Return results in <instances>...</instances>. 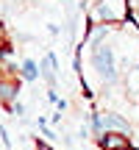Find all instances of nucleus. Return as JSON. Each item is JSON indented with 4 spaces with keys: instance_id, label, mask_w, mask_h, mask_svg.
Listing matches in <instances>:
<instances>
[{
    "instance_id": "1",
    "label": "nucleus",
    "mask_w": 139,
    "mask_h": 150,
    "mask_svg": "<svg viewBox=\"0 0 139 150\" xmlns=\"http://www.w3.org/2000/svg\"><path fill=\"white\" fill-rule=\"evenodd\" d=\"M131 8L128 0H100L97 6L89 8V25H120V22H131Z\"/></svg>"
},
{
    "instance_id": "2",
    "label": "nucleus",
    "mask_w": 139,
    "mask_h": 150,
    "mask_svg": "<svg viewBox=\"0 0 139 150\" xmlns=\"http://www.w3.org/2000/svg\"><path fill=\"white\" fill-rule=\"evenodd\" d=\"M89 61H92V67L97 70V75H100L103 83H114V81L120 78V72H117V47H114L111 42L95 45L92 53H89Z\"/></svg>"
},
{
    "instance_id": "3",
    "label": "nucleus",
    "mask_w": 139,
    "mask_h": 150,
    "mask_svg": "<svg viewBox=\"0 0 139 150\" xmlns=\"http://www.w3.org/2000/svg\"><path fill=\"white\" fill-rule=\"evenodd\" d=\"M20 97V75H3L0 72V103L11 108Z\"/></svg>"
},
{
    "instance_id": "4",
    "label": "nucleus",
    "mask_w": 139,
    "mask_h": 150,
    "mask_svg": "<svg viewBox=\"0 0 139 150\" xmlns=\"http://www.w3.org/2000/svg\"><path fill=\"white\" fill-rule=\"evenodd\" d=\"M97 147H100V150H134L131 136H125V134H111V131H106V134L97 136Z\"/></svg>"
},
{
    "instance_id": "5",
    "label": "nucleus",
    "mask_w": 139,
    "mask_h": 150,
    "mask_svg": "<svg viewBox=\"0 0 139 150\" xmlns=\"http://www.w3.org/2000/svg\"><path fill=\"white\" fill-rule=\"evenodd\" d=\"M39 67H42V78L48 81V86H50V89H56V83H59V61H56V53H53V50L45 53V59L39 61Z\"/></svg>"
},
{
    "instance_id": "6",
    "label": "nucleus",
    "mask_w": 139,
    "mask_h": 150,
    "mask_svg": "<svg viewBox=\"0 0 139 150\" xmlns=\"http://www.w3.org/2000/svg\"><path fill=\"white\" fill-rule=\"evenodd\" d=\"M17 75H20L22 81H36L39 75H42V67H39L33 59H22V61H20V70H17Z\"/></svg>"
},
{
    "instance_id": "7",
    "label": "nucleus",
    "mask_w": 139,
    "mask_h": 150,
    "mask_svg": "<svg viewBox=\"0 0 139 150\" xmlns=\"http://www.w3.org/2000/svg\"><path fill=\"white\" fill-rule=\"evenodd\" d=\"M36 125H39V131H42V136H45V139H48V142L59 139V134H56V131H53V128H50V125H48V120H45V117H39V120H36Z\"/></svg>"
},
{
    "instance_id": "8",
    "label": "nucleus",
    "mask_w": 139,
    "mask_h": 150,
    "mask_svg": "<svg viewBox=\"0 0 139 150\" xmlns=\"http://www.w3.org/2000/svg\"><path fill=\"white\" fill-rule=\"evenodd\" d=\"M131 145L134 150H139V125H134V131H131Z\"/></svg>"
},
{
    "instance_id": "9",
    "label": "nucleus",
    "mask_w": 139,
    "mask_h": 150,
    "mask_svg": "<svg viewBox=\"0 0 139 150\" xmlns=\"http://www.w3.org/2000/svg\"><path fill=\"white\" fill-rule=\"evenodd\" d=\"M36 150H53V147H50V145H45V142H39V145H36Z\"/></svg>"
}]
</instances>
